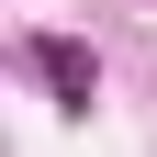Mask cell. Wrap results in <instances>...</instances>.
I'll list each match as a JSON object with an SVG mask.
<instances>
[{"label":"cell","instance_id":"6da1fadb","mask_svg":"<svg viewBox=\"0 0 157 157\" xmlns=\"http://www.w3.org/2000/svg\"><path fill=\"white\" fill-rule=\"evenodd\" d=\"M23 67L45 78L67 112H90V45H67V34H34V45H23Z\"/></svg>","mask_w":157,"mask_h":157}]
</instances>
